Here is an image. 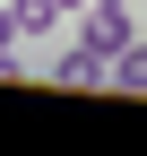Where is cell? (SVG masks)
I'll list each match as a JSON object with an SVG mask.
<instances>
[{
    "label": "cell",
    "mask_w": 147,
    "mask_h": 156,
    "mask_svg": "<svg viewBox=\"0 0 147 156\" xmlns=\"http://www.w3.org/2000/svg\"><path fill=\"white\" fill-rule=\"evenodd\" d=\"M130 35H138V17L121 9V0H87V9H78V44H87V52H104V61H113Z\"/></svg>",
    "instance_id": "cell-1"
},
{
    "label": "cell",
    "mask_w": 147,
    "mask_h": 156,
    "mask_svg": "<svg viewBox=\"0 0 147 156\" xmlns=\"http://www.w3.org/2000/svg\"><path fill=\"white\" fill-rule=\"evenodd\" d=\"M52 78H61V87H104V78H113V61H104V52H87V44H69L61 61H52Z\"/></svg>",
    "instance_id": "cell-2"
},
{
    "label": "cell",
    "mask_w": 147,
    "mask_h": 156,
    "mask_svg": "<svg viewBox=\"0 0 147 156\" xmlns=\"http://www.w3.org/2000/svg\"><path fill=\"white\" fill-rule=\"evenodd\" d=\"M113 87H130V95H147V35H130V44L113 52Z\"/></svg>",
    "instance_id": "cell-3"
},
{
    "label": "cell",
    "mask_w": 147,
    "mask_h": 156,
    "mask_svg": "<svg viewBox=\"0 0 147 156\" xmlns=\"http://www.w3.org/2000/svg\"><path fill=\"white\" fill-rule=\"evenodd\" d=\"M17 44H26V35H17V9L0 0V69H17Z\"/></svg>",
    "instance_id": "cell-4"
},
{
    "label": "cell",
    "mask_w": 147,
    "mask_h": 156,
    "mask_svg": "<svg viewBox=\"0 0 147 156\" xmlns=\"http://www.w3.org/2000/svg\"><path fill=\"white\" fill-rule=\"evenodd\" d=\"M138 35H147V9H138Z\"/></svg>",
    "instance_id": "cell-5"
},
{
    "label": "cell",
    "mask_w": 147,
    "mask_h": 156,
    "mask_svg": "<svg viewBox=\"0 0 147 156\" xmlns=\"http://www.w3.org/2000/svg\"><path fill=\"white\" fill-rule=\"evenodd\" d=\"M121 9H130V0H121Z\"/></svg>",
    "instance_id": "cell-6"
}]
</instances>
